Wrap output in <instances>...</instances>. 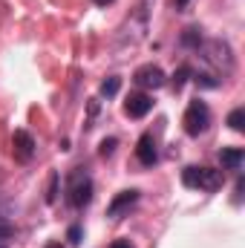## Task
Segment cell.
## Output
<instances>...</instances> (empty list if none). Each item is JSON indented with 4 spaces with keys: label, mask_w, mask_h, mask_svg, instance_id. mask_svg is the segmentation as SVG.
<instances>
[{
    "label": "cell",
    "mask_w": 245,
    "mask_h": 248,
    "mask_svg": "<svg viewBox=\"0 0 245 248\" xmlns=\"http://www.w3.org/2000/svg\"><path fill=\"white\" fill-rule=\"evenodd\" d=\"M187 3H190V0H173V6H176L179 12H182V9H187Z\"/></svg>",
    "instance_id": "7402d4cb"
},
{
    "label": "cell",
    "mask_w": 245,
    "mask_h": 248,
    "mask_svg": "<svg viewBox=\"0 0 245 248\" xmlns=\"http://www.w3.org/2000/svg\"><path fill=\"white\" fill-rule=\"evenodd\" d=\"M119 90H122V78H119V75H110V78L101 81V90H98V93H101L104 98H113V95H119Z\"/></svg>",
    "instance_id": "7c38bea8"
},
{
    "label": "cell",
    "mask_w": 245,
    "mask_h": 248,
    "mask_svg": "<svg viewBox=\"0 0 245 248\" xmlns=\"http://www.w3.org/2000/svg\"><path fill=\"white\" fill-rule=\"evenodd\" d=\"M116 144H119L116 139H104V141H101V156H113V150H116Z\"/></svg>",
    "instance_id": "ac0fdd59"
},
{
    "label": "cell",
    "mask_w": 245,
    "mask_h": 248,
    "mask_svg": "<svg viewBox=\"0 0 245 248\" xmlns=\"http://www.w3.org/2000/svg\"><path fill=\"white\" fill-rule=\"evenodd\" d=\"M15 211H17V205H15L9 196L0 193V222H9V219L15 217Z\"/></svg>",
    "instance_id": "4fadbf2b"
},
{
    "label": "cell",
    "mask_w": 245,
    "mask_h": 248,
    "mask_svg": "<svg viewBox=\"0 0 245 248\" xmlns=\"http://www.w3.org/2000/svg\"><path fill=\"white\" fill-rule=\"evenodd\" d=\"M150 110H153V98L147 93H130L127 101H124V113L130 119H144Z\"/></svg>",
    "instance_id": "52a82bcc"
},
{
    "label": "cell",
    "mask_w": 245,
    "mask_h": 248,
    "mask_svg": "<svg viewBox=\"0 0 245 248\" xmlns=\"http://www.w3.org/2000/svg\"><path fill=\"white\" fill-rule=\"evenodd\" d=\"M66 240H69V246H78V243H81V225H72V228L66 231Z\"/></svg>",
    "instance_id": "e0dca14e"
},
{
    "label": "cell",
    "mask_w": 245,
    "mask_h": 248,
    "mask_svg": "<svg viewBox=\"0 0 245 248\" xmlns=\"http://www.w3.org/2000/svg\"><path fill=\"white\" fill-rule=\"evenodd\" d=\"M150 3H153V0H141V15H144V17H147V9H150Z\"/></svg>",
    "instance_id": "603a6c76"
},
{
    "label": "cell",
    "mask_w": 245,
    "mask_h": 248,
    "mask_svg": "<svg viewBox=\"0 0 245 248\" xmlns=\"http://www.w3.org/2000/svg\"><path fill=\"white\" fill-rule=\"evenodd\" d=\"M225 182L222 170L211 168H184L182 170V185L184 187H199V190H219Z\"/></svg>",
    "instance_id": "7a4b0ae2"
},
{
    "label": "cell",
    "mask_w": 245,
    "mask_h": 248,
    "mask_svg": "<svg viewBox=\"0 0 245 248\" xmlns=\"http://www.w3.org/2000/svg\"><path fill=\"white\" fill-rule=\"evenodd\" d=\"M12 153H15L17 162H29L35 156V139L26 130H15V136H12Z\"/></svg>",
    "instance_id": "ba28073f"
},
{
    "label": "cell",
    "mask_w": 245,
    "mask_h": 248,
    "mask_svg": "<svg viewBox=\"0 0 245 248\" xmlns=\"http://www.w3.org/2000/svg\"><path fill=\"white\" fill-rule=\"evenodd\" d=\"M182 124H184V133L187 136H202L205 130H208V124H211V110H208V104L205 101H190L187 104V110H184V119H182Z\"/></svg>",
    "instance_id": "3957f363"
},
{
    "label": "cell",
    "mask_w": 245,
    "mask_h": 248,
    "mask_svg": "<svg viewBox=\"0 0 245 248\" xmlns=\"http://www.w3.org/2000/svg\"><path fill=\"white\" fill-rule=\"evenodd\" d=\"M136 159H138L144 168H153V165L159 162V150H156L153 133H144V136L138 139V144H136Z\"/></svg>",
    "instance_id": "9c48e42d"
},
{
    "label": "cell",
    "mask_w": 245,
    "mask_h": 248,
    "mask_svg": "<svg viewBox=\"0 0 245 248\" xmlns=\"http://www.w3.org/2000/svg\"><path fill=\"white\" fill-rule=\"evenodd\" d=\"M228 127H231V130H237V133H243V130H245V110H243V107H237V110H231V113H228Z\"/></svg>",
    "instance_id": "5bb4252c"
},
{
    "label": "cell",
    "mask_w": 245,
    "mask_h": 248,
    "mask_svg": "<svg viewBox=\"0 0 245 248\" xmlns=\"http://www.w3.org/2000/svg\"><path fill=\"white\" fill-rule=\"evenodd\" d=\"M196 84H199V87H208V90L219 87V81H216L214 75H196Z\"/></svg>",
    "instance_id": "2e32d148"
},
{
    "label": "cell",
    "mask_w": 245,
    "mask_h": 248,
    "mask_svg": "<svg viewBox=\"0 0 245 248\" xmlns=\"http://www.w3.org/2000/svg\"><path fill=\"white\" fill-rule=\"evenodd\" d=\"M202 55H205V61L211 63V66H216L222 75H231L234 72V49H231V44L228 41H222V38H214V41H202Z\"/></svg>",
    "instance_id": "6da1fadb"
},
{
    "label": "cell",
    "mask_w": 245,
    "mask_h": 248,
    "mask_svg": "<svg viewBox=\"0 0 245 248\" xmlns=\"http://www.w3.org/2000/svg\"><path fill=\"white\" fill-rule=\"evenodd\" d=\"M110 248H133V246H130L127 240H116V243H113V246H110Z\"/></svg>",
    "instance_id": "44dd1931"
},
{
    "label": "cell",
    "mask_w": 245,
    "mask_h": 248,
    "mask_svg": "<svg viewBox=\"0 0 245 248\" xmlns=\"http://www.w3.org/2000/svg\"><path fill=\"white\" fill-rule=\"evenodd\" d=\"M0 248H6V246H0Z\"/></svg>",
    "instance_id": "d4e9b609"
},
{
    "label": "cell",
    "mask_w": 245,
    "mask_h": 248,
    "mask_svg": "<svg viewBox=\"0 0 245 248\" xmlns=\"http://www.w3.org/2000/svg\"><path fill=\"white\" fill-rule=\"evenodd\" d=\"M202 41H205V38H202V29H196V26H187L182 32V38H179V44L187 46V49H199Z\"/></svg>",
    "instance_id": "8fae6325"
},
{
    "label": "cell",
    "mask_w": 245,
    "mask_h": 248,
    "mask_svg": "<svg viewBox=\"0 0 245 248\" xmlns=\"http://www.w3.org/2000/svg\"><path fill=\"white\" fill-rule=\"evenodd\" d=\"M136 202H138V190H133V187H130V190H122V193H116L113 202L107 205V217H110V219H122Z\"/></svg>",
    "instance_id": "8992f818"
},
{
    "label": "cell",
    "mask_w": 245,
    "mask_h": 248,
    "mask_svg": "<svg viewBox=\"0 0 245 248\" xmlns=\"http://www.w3.org/2000/svg\"><path fill=\"white\" fill-rule=\"evenodd\" d=\"M92 3H98V6H110V3H116V0H92Z\"/></svg>",
    "instance_id": "cb8c5ba5"
},
{
    "label": "cell",
    "mask_w": 245,
    "mask_h": 248,
    "mask_svg": "<svg viewBox=\"0 0 245 248\" xmlns=\"http://www.w3.org/2000/svg\"><path fill=\"white\" fill-rule=\"evenodd\" d=\"M90 199H92V179L87 173L75 170L66 185V202L72 208H84V205H90Z\"/></svg>",
    "instance_id": "277c9868"
},
{
    "label": "cell",
    "mask_w": 245,
    "mask_h": 248,
    "mask_svg": "<svg viewBox=\"0 0 245 248\" xmlns=\"http://www.w3.org/2000/svg\"><path fill=\"white\" fill-rule=\"evenodd\" d=\"M133 81H136V87H141V90H162V87L168 84V75L162 72V66L144 63V66H138V69L133 72Z\"/></svg>",
    "instance_id": "5b68a950"
},
{
    "label": "cell",
    "mask_w": 245,
    "mask_h": 248,
    "mask_svg": "<svg viewBox=\"0 0 245 248\" xmlns=\"http://www.w3.org/2000/svg\"><path fill=\"white\" fill-rule=\"evenodd\" d=\"M219 162L225 170H240L245 162V150L243 147H222L219 150Z\"/></svg>",
    "instance_id": "30bf717a"
},
{
    "label": "cell",
    "mask_w": 245,
    "mask_h": 248,
    "mask_svg": "<svg viewBox=\"0 0 245 248\" xmlns=\"http://www.w3.org/2000/svg\"><path fill=\"white\" fill-rule=\"evenodd\" d=\"M15 234V225H6V222H0V237H12Z\"/></svg>",
    "instance_id": "ffe728a7"
},
{
    "label": "cell",
    "mask_w": 245,
    "mask_h": 248,
    "mask_svg": "<svg viewBox=\"0 0 245 248\" xmlns=\"http://www.w3.org/2000/svg\"><path fill=\"white\" fill-rule=\"evenodd\" d=\"M187 78H190V66H179V69H176V75H173V90H182Z\"/></svg>",
    "instance_id": "9a60e30c"
},
{
    "label": "cell",
    "mask_w": 245,
    "mask_h": 248,
    "mask_svg": "<svg viewBox=\"0 0 245 248\" xmlns=\"http://www.w3.org/2000/svg\"><path fill=\"white\" fill-rule=\"evenodd\" d=\"M55 187H58V173L49 176V193H46V202H55Z\"/></svg>",
    "instance_id": "d6986e66"
}]
</instances>
